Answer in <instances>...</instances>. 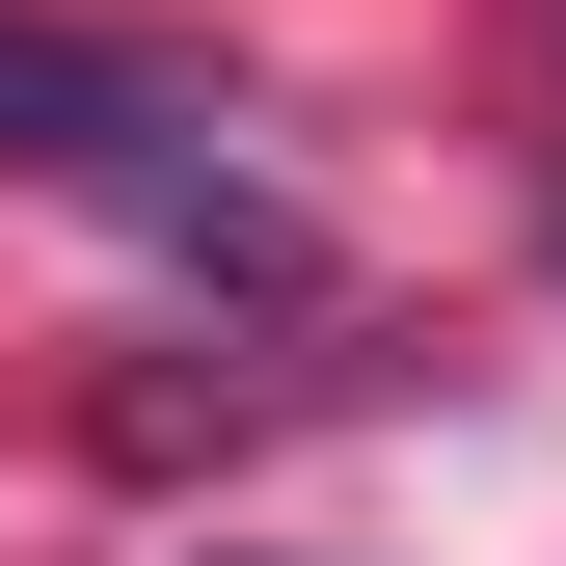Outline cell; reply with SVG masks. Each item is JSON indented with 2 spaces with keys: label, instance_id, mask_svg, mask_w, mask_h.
<instances>
[{
  "label": "cell",
  "instance_id": "cell-2",
  "mask_svg": "<svg viewBox=\"0 0 566 566\" xmlns=\"http://www.w3.org/2000/svg\"><path fill=\"white\" fill-rule=\"evenodd\" d=\"M539 54H566V0H539Z\"/></svg>",
  "mask_w": 566,
  "mask_h": 566
},
{
  "label": "cell",
  "instance_id": "cell-1",
  "mask_svg": "<svg viewBox=\"0 0 566 566\" xmlns=\"http://www.w3.org/2000/svg\"><path fill=\"white\" fill-rule=\"evenodd\" d=\"M0 189H82V217L243 270V297H297V270H324V243L243 189V82H217V54H163V28H54V0H0Z\"/></svg>",
  "mask_w": 566,
  "mask_h": 566
}]
</instances>
